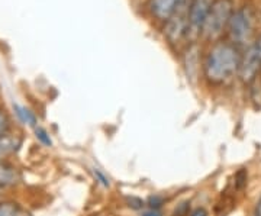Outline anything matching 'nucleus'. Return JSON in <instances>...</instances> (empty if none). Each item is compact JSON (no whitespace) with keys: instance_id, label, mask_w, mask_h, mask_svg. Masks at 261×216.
I'll use <instances>...</instances> for the list:
<instances>
[{"instance_id":"obj_1","label":"nucleus","mask_w":261,"mask_h":216,"mask_svg":"<svg viewBox=\"0 0 261 216\" xmlns=\"http://www.w3.org/2000/svg\"><path fill=\"white\" fill-rule=\"evenodd\" d=\"M241 54L232 42H216L209 49L203 66L206 80L214 86L225 85L238 73Z\"/></svg>"},{"instance_id":"obj_2","label":"nucleus","mask_w":261,"mask_h":216,"mask_svg":"<svg viewBox=\"0 0 261 216\" xmlns=\"http://www.w3.org/2000/svg\"><path fill=\"white\" fill-rule=\"evenodd\" d=\"M232 2L231 0H214L209 15L206 18L202 34L206 39L215 41L224 34L225 28L229 23L232 15Z\"/></svg>"},{"instance_id":"obj_3","label":"nucleus","mask_w":261,"mask_h":216,"mask_svg":"<svg viewBox=\"0 0 261 216\" xmlns=\"http://www.w3.org/2000/svg\"><path fill=\"white\" fill-rule=\"evenodd\" d=\"M254 12L250 6H243L240 9L233 10L228 23V29L235 47L248 44L254 32Z\"/></svg>"},{"instance_id":"obj_4","label":"nucleus","mask_w":261,"mask_h":216,"mask_svg":"<svg viewBox=\"0 0 261 216\" xmlns=\"http://www.w3.org/2000/svg\"><path fill=\"white\" fill-rule=\"evenodd\" d=\"M214 0H190L187 10V37L195 39L202 34V28Z\"/></svg>"},{"instance_id":"obj_5","label":"nucleus","mask_w":261,"mask_h":216,"mask_svg":"<svg viewBox=\"0 0 261 216\" xmlns=\"http://www.w3.org/2000/svg\"><path fill=\"white\" fill-rule=\"evenodd\" d=\"M187 10H189V2L185 0L183 5L167 20L166 37L171 44H176L187 35Z\"/></svg>"},{"instance_id":"obj_6","label":"nucleus","mask_w":261,"mask_h":216,"mask_svg":"<svg viewBox=\"0 0 261 216\" xmlns=\"http://www.w3.org/2000/svg\"><path fill=\"white\" fill-rule=\"evenodd\" d=\"M261 64L257 51L254 48V44L245 49V52L241 54V61H240V68H238V75L241 82L245 85H251L255 82L257 75L260 73Z\"/></svg>"},{"instance_id":"obj_7","label":"nucleus","mask_w":261,"mask_h":216,"mask_svg":"<svg viewBox=\"0 0 261 216\" xmlns=\"http://www.w3.org/2000/svg\"><path fill=\"white\" fill-rule=\"evenodd\" d=\"M185 0H151L149 2V10L152 16L167 22L168 19L174 15V12L183 5Z\"/></svg>"},{"instance_id":"obj_8","label":"nucleus","mask_w":261,"mask_h":216,"mask_svg":"<svg viewBox=\"0 0 261 216\" xmlns=\"http://www.w3.org/2000/svg\"><path fill=\"white\" fill-rule=\"evenodd\" d=\"M20 181V173L8 163H0V187H13Z\"/></svg>"},{"instance_id":"obj_9","label":"nucleus","mask_w":261,"mask_h":216,"mask_svg":"<svg viewBox=\"0 0 261 216\" xmlns=\"http://www.w3.org/2000/svg\"><path fill=\"white\" fill-rule=\"evenodd\" d=\"M22 140L16 135H3L0 137V163L5 160L6 157H9L12 154H15L20 148Z\"/></svg>"},{"instance_id":"obj_10","label":"nucleus","mask_w":261,"mask_h":216,"mask_svg":"<svg viewBox=\"0 0 261 216\" xmlns=\"http://www.w3.org/2000/svg\"><path fill=\"white\" fill-rule=\"evenodd\" d=\"M199 51L196 45H192L186 51V56H185V67H186L187 78L190 80H195L197 71H199Z\"/></svg>"},{"instance_id":"obj_11","label":"nucleus","mask_w":261,"mask_h":216,"mask_svg":"<svg viewBox=\"0 0 261 216\" xmlns=\"http://www.w3.org/2000/svg\"><path fill=\"white\" fill-rule=\"evenodd\" d=\"M15 112L18 115V118L25 123V125H29V126H37V116L34 113L31 112L29 109H27L25 106H20V104H15Z\"/></svg>"},{"instance_id":"obj_12","label":"nucleus","mask_w":261,"mask_h":216,"mask_svg":"<svg viewBox=\"0 0 261 216\" xmlns=\"http://www.w3.org/2000/svg\"><path fill=\"white\" fill-rule=\"evenodd\" d=\"M0 216H20V207L15 202H2Z\"/></svg>"},{"instance_id":"obj_13","label":"nucleus","mask_w":261,"mask_h":216,"mask_svg":"<svg viewBox=\"0 0 261 216\" xmlns=\"http://www.w3.org/2000/svg\"><path fill=\"white\" fill-rule=\"evenodd\" d=\"M35 133H37L38 141L41 142V144H44L45 147H51V145H53V141H51V138H49L48 132L45 131L44 128H41V126H35Z\"/></svg>"},{"instance_id":"obj_14","label":"nucleus","mask_w":261,"mask_h":216,"mask_svg":"<svg viewBox=\"0 0 261 216\" xmlns=\"http://www.w3.org/2000/svg\"><path fill=\"white\" fill-rule=\"evenodd\" d=\"M9 131V118L5 111L0 109V137L6 135Z\"/></svg>"},{"instance_id":"obj_15","label":"nucleus","mask_w":261,"mask_h":216,"mask_svg":"<svg viewBox=\"0 0 261 216\" xmlns=\"http://www.w3.org/2000/svg\"><path fill=\"white\" fill-rule=\"evenodd\" d=\"M94 176H96V179L99 180V183L105 186V187H109V180L108 177H105V174L100 173V170H94Z\"/></svg>"},{"instance_id":"obj_16","label":"nucleus","mask_w":261,"mask_h":216,"mask_svg":"<svg viewBox=\"0 0 261 216\" xmlns=\"http://www.w3.org/2000/svg\"><path fill=\"white\" fill-rule=\"evenodd\" d=\"M161 203H163V199L159 198V196H155V198H149L148 200V206L152 207V209H159L161 206Z\"/></svg>"},{"instance_id":"obj_17","label":"nucleus","mask_w":261,"mask_h":216,"mask_svg":"<svg viewBox=\"0 0 261 216\" xmlns=\"http://www.w3.org/2000/svg\"><path fill=\"white\" fill-rule=\"evenodd\" d=\"M190 216H209V213H207L205 207H196V209L192 210Z\"/></svg>"},{"instance_id":"obj_18","label":"nucleus","mask_w":261,"mask_h":216,"mask_svg":"<svg viewBox=\"0 0 261 216\" xmlns=\"http://www.w3.org/2000/svg\"><path fill=\"white\" fill-rule=\"evenodd\" d=\"M141 216H161V212H160L159 209H152V207H149V209H147V210H144Z\"/></svg>"},{"instance_id":"obj_19","label":"nucleus","mask_w":261,"mask_h":216,"mask_svg":"<svg viewBox=\"0 0 261 216\" xmlns=\"http://www.w3.org/2000/svg\"><path fill=\"white\" fill-rule=\"evenodd\" d=\"M254 48H255V51H257V56H258V60H260V64H261V35L257 39V42L254 44Z\"/></svg>"},{"instance_id":"obj_20","label":"nucleus","mask_w":261,"mask_h":216,"mask_svg":"<svg viewBox=\"0 0 261 216\" xmlns=\"http://www.w3.org/2000/svg\"><path fill=\"white\" fill-rule=\"evenodd\" d=\"M252 216H261V198L258 199V202H257V205H255V209H254Z\"/></svg>"}]
</instances>
